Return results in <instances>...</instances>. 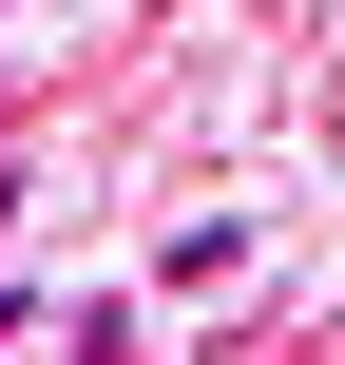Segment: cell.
Masks as SVG:
<instances>
[{"label": "cell", "mask_w": 345, "mask_h": 365, "mask_svg": "<svg viewBox=\"0 0 345 365\" xmlns=\"http://www.w3.org/2000/svg\"><path fill=\"white\" fill-rule=\"evenodd\" d=\"M58 365H134V308H115V289H77V308H58Z\"/></svg>", "instance_id": "1"}]
</instances>
